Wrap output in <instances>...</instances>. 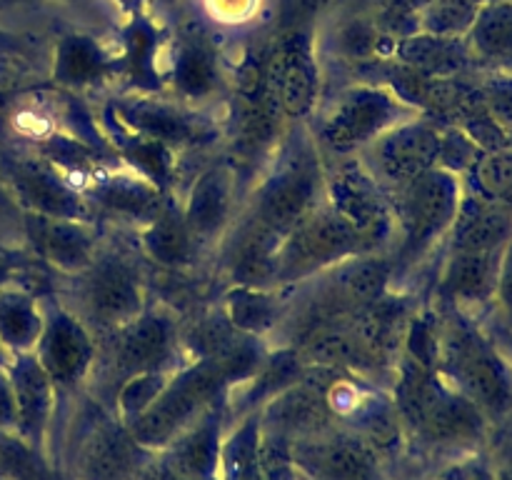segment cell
Wrapping results in <instances>:
<instances>
[{
  "mask_svg": "<svg viewBox=\"0 0 512 480\" xmlns=\"http://www.w3.org/2000/svg\"><path fill=\"white\" fill-rule=\"evenodd\" d=\"M400 418L410 438L423 445H450L475 443L485 433V413L450 388L440 373L428 365L400 355L388 383Z\"/></svg>",
  "mask_w": 512,
  "mask_h": 480,
  "instance_id": "1",
  "label": "cell"
},
{
  "mask_svg": "<svg viewBox=\"0 0 512 480\" xmlns=\"http://www.w3.org/2000/svg\"><path fill=\"white\" fill-rule=\"evenodd\" d=\"M325 158L305 125H295L290 140H280L273 160L245 195V213L278 233H290L300 220L323 205Z\"/></svg>",
  "mask_w": 512,
  "mask_h": 480,
  "instance_id": "2",
  "label": "cell"
},
{
  "mask_svg": "<svg viewBox=\"0 0 512 480\" xmlns=\"http://www.w3.org/2000/svg\"><path fill=\"white\" fill-rule=\"evenodd\" d=\"M413 115L420 113L390 85L353 80L320 100L305 128L325 160H338L360 155L385 130Z\"/></svg>",
  "mask_w": 512,
  "mask_h": 480,
  "instance_id": "3",
  "label": "cell"
},
{
  "mask_svg": "<svg viewBox=\"0 0 512 480\" xmlns=\"http://www.w3.org/2000/svg\"><path fill=\"white\" fill-rule=\"evenodd\" d=\"M388 195L395 215L390 258L395 268V288H403L405 278L433 253V248H438L440 240H445L463 193L458 175L438 165Z\"/></svg>",
  "mask_w": 512,
  "mask_h": 480,
  "instance_id": "4",
  "label": "cell"
},
{
  "mask_svg": "<svg viewBox=\"0 0 512 480\" xmlns=\"http://www.w3.org/2000/svg\"><path fill=\"white\" fill-rule=\"evenodd\" d=\"M230 390L233 385L218 360H185L173 370L158 398L125 428L140 448L158 453L200 415L228 400Z\"/></svg>",
  "mask_w": 512,
  "mask_h": 480,
  "instance_id": "5",
  "label": "cell"
},
{
  "mask_svg": "<svg viewBox=\"0 0 512 480\" xmlns=\"http://www.w3.org/2000/svg\"><path fill=\"white\" fill-rule=\"evenodd\" d=\"M438 373L450 388L473 400L483 413H500L512 400V383L503 358L470 323L463 310L438 315Z\"/></svg>",
  "mask_w": 512,
  "mask_h": 480,
  "instance_id": "6",
  "label": "cell"
},
{
  "mask_svg": "<svg viewBox=\"0 0 512 480\" xmlns=\"http://www.w3.org/2000/svg\"><path fill=\"white\" fill-rule=\"evenodd\" d=\"M183 363V330H180L175 315L165 308L148 305L138 318L100 340L93 383L103 385L110 400L115 388L128 378L175 370ZM108 400L103 403V408L108 405Z\"/></svg>",
  "mask_w": 512,
  "mask_h": 480,
  "instance_id": "7",
  "label": "cell"
},
{
  "mask_svg": "<svg viewBox=\"0 0 512 480\" xmlns=\"http://www.w3.org/2000/svg\"><path fill=\"white\" fill-rule=\"evenodd\" d=\"M70 280H73L70 300L63 303H68L85 320L98 340L108 338L148 308L138 260L105 243L93 263Z\"/></svg>",
  "mask_w": 512,
  "mask_h": 480,
  "instance_id": "8",
  "label": "cell"
},
{
  "mask_svg": "<svg viewBox=\"0 0 512 480\" xmlns=\"http://www.w3.org/2000/svg\"><path fill=\"white\" fill-rule=\"evenodd\" d=\"M323 205L358 235L368 253H390L395 240L393 203L358 155L325 160Z\"/></svg>",
  "mask_w": 512,
  "mask_h": 480,
  "instance_id": "9",
  "label": "cell"
},
{
  "mask_svg": "<svg viewBox=\"0 0 512 480\" xmlns=\"http://www.w3.org/2000/svg\"><path fill=\"white\" fill-rule=\"evenodd\" d=\"M363 253L368 250L358 235L333 210L320 205L308 218L300 220L280 243L275 285L280 290H290Z\"/></svg>",
  "mask_w": 512,
  "mask_h": 480,
  "instance_id": "10",
  "label": "cell"
},
{
  "mask_svg": "<svg viewBox=\"0 0 512 480\" xmlns=\"http://www.w3.org/2000/svg\"><path fill=\"white\" fill-rule=\"evenodd\" d=\"M105 123H115V128L125 133L168 145L175 153L213 143L220 133L215 118L203 115L200 108L175 98H155L153 93L113 98L105 113Z\"/></svg>",
  "mask_w": 512,
  "mask_h": 480,
  "instance_id": "11",
  "label": "cell"
},
{
  "mask_svg": "<svg viewBox=\"0 0 512 480\" xmlns=\"http://www.w3.org/2000/svg\"><path fill=\"white\" fill-rule=\"evenodd\" d=\"M100 340L68 303L45 305V325L33 355L58 393H75L93 383Z\"/></svg>",
  "mask_w": 512,
  "mask_h": 480,
  "instance_id": "12",
  "label": "cell"
},
{
  "mask_svg": "<svg viewBox=\"0 0 512 480\" xmlns=\"http://www.w3.org/2000/svg\"><path fill=\"white\" fill-rule=\"evenodd\" d=\"M180 213L203 253H215L245 208L240 168L233 160H218L193 175L185 188Z\"/></svg>",
  "mask_w": 512,
  "mask_h": 480,
  "instance_id": "13",
  "label": "cell"
},
{
  "mask_svg": "<svg viewBox=\"0 0 512 480\" xmlns=\"http://www.w3.org/2000/svg\"><path fill=\"white\" fill-rule=\"evenodd\" d=\"M443 130L428 115H413L385 130L378 140L358 155L368 173L388 193L403 188L440 165Z\"/></svg>",
  "mask_w": 512,
  "mask_h": 480,
  "instance_id": "14",
  "label": "cell"
},
{
  "mask_svg": "<svg viewBox=\"0 0 512 480\" xmlns=\"http://www.w3.org/2000/svg\"><path fill=\"white\" fill-rule=\"evenodd\" d=\"M265 85L288 123L305 125L323 100L318 45L303 30L283 35L265 58Z\"/></svg>",
  "mask_w": 512,
  "mask_h": 480,
  "instance_id": "15",
  "label": "cell"
},
{
  "mask_svg": "<svg viewBox=\"0 0 512 480\" xmlns=\"http://www.w3.org/2000/svg\"><path fill=\"white\" fill-rule=\"evenodd\" d=\"M418 310V298L410 290L393 288L365 308H360L348 320L350 333L355 335V340L385 385L393 378L395 365L403 355L410 323L418 315Z\"/></svg>",
  "mask_w": 512,
  "mask_h": 480,
  "instance_id": "16",
  "label": "cell"
},
{
  "mask_svg": "<svg viewBox=\"0 0 512 480\" xmlns=\"http://www.w3.org/2000/svg\"><path fill=\"white\" fill-rule=\"evenodd\" d=\"M290 460L305 480H385L388 463L343 428L290 443Z\"/></svg>",
  "mask_w": 512,
  "mask_h": 480,
  "instance_id": "17",
  "label": "cell"
},
{
  "mask_svg": "<svg viewBox=\"0 0 512 480\" xmlns=\"http://www.w3.org/2000/svg\"><path fill=\"white\" fill-rule=\"evenodd\" d=\"M153 453L130 438L128 428L103 410L98 420L85 428L73 448V478L70 480H135L138 470Z\"/></svg>",
  "mask_w": 512,
  "mask_h": 480,
  "instance_id": "18",
  "label": "cell"
},
{
  "mask_svg": "<svg viewBox=\"0 0 512 480\" xmlns=\"http://www.w3.org/2000/svg\"><path fill=\"white\" fill-rule=\"evenodd\" d=\"M283 243L278 233L243 210L233 228L215 248L225 285H248V288H278V248Z\"/></svg>",
  "mask_w": 512,
  "mask_h": 480,
  "instance_id": "19",
  "label": "cell"
},
{
  "mask_svg": "<svg viewBox=\"0 0 512 480\" xmlns=\"http://www.w3.org/2000/svg\"><path fill=\"white\" fill-rule=\"evenodd\" d=\"M8 373L15 395V435L45 455L58 408V388L33 353L13 355L8 360Z\"/></svg>",
  "mask_w": 512,
  "mask_h": 480,
  "instance_id": "20",
  "label": "cell"
},
{
  "mask_svg": "<svg viewBox=\"0 0 512 480\" xmlns=\"http://www.w3.org/2000/svg\"><path fill=\"white\" fill-rule=\"evenodd\" d=\"M13 188L30 215L63 220H93L83 190L75 188L55 165L35 158H23L13 168Z\"/></svg>",
  "mask_w": 512,
  "mask_h": 480,
  "instance_id": "21",
  "label": "cell"
},
{
  "mask_svg": "<svg viewBox=\"0 0 512 480\" xmlns=\"http://www.w3.org/2000/svg\"><path fill=\"white\" fill-rule=\"evenodd\" d=\"M93 215H108L120 223L145 225L165 203L170 200L168 193L155 188L143 175L125 168L123 173H115L110 168H100L88 185L83 188Z\"/></svg>",
  "mask_w": 512,
  "mask_h": 480,
  "instance_id": "22",
  "label": "cell"
},
{
  "mask_svg": "<svg viewBox=\"0 0 512 480\" xmlns=\"http://www.w3.org/2000/svg\"><path fill=\"white\" fill-rule=\"evenodd\" d=\"M228 400L200 415L193 425L175 435L163 450L160 463L175 475L190 480H220V453H223L225 430H228Z\"/></svg>",
  "mask_w": 512,
  "mask_h": 480,
  "instance_id": "23",
  "label": "cell"
},
{
  "mask_svg": "<svg viewBox=\"0 0 512 480\" xmlns=\"http://www.w3.org/2000/svg\"><path fill=\"white\" fill-rule=\"evenodd\" d=\"M28 235L38 258L68 278L83 273L103 248V235H100L95 220L30 215Z\"/></svg>",
  "mask_w": 512,
  "mask_h": 480,
  "instance_id": "24",
  "label": "cell"
},
{
  "mask_svg": "<svg viewBox=\"0 0 512 480\" xmlns=\"http://www.w3.org/2000/svg\"><path fill=\"white\" fill-rule=\"evenodd\" d=\"M173 98L203 110L215 103L223 90V63L213 45L200 35H185L175 43L168 60V80Z\"/></svg>",
  "mask_w": 512,
  "mask_h": 480,
  "instance_id": "25",
  "label": "cell"
},
{
  "mask_svg": "<svg viewBox=\"0 0 512 480\" xmlns=\"http://www.w3.org/2000/svg\"><path fill=\"white\" fill-rule=\"evenodd\" d=\"M503 253H470L448 250L435 283V298L440 305L468 310L488 303L498 288V268Z\"/></svg>",
  "mask_w": 512,
  "mask_h": 480,
  "instance_id": "26",
  "label": "cell"
},
{
  "mask_svg": "<svg viewBox=\"0 0 512 480\" xmlns=\"http://www.w3.org/2000/svg\"><path fill=\"white\" fill-rule=\"evenodd\" d=\"M510 238L512 208L483 195L460 200L458 215L445 235L448 250H470V253H503Z\"/></svg>",
  "mask_w": 512,
  "mask_h": 480,
  "instance_id": "27",
  "label": "cell"
},
{
  "mask_svg": "<svg viewBox=\"0 0 512 480\" xmlns=\"http://www.w3.org/2000/svg\"><path fill=\"white\" fill-rule=\"evenodd\" d=\"M140 250L150 263L160 265L168 270H185L193 268L203 250L195 243L183 213H180L178 200L170 198L153 218L145 225H140Z\"/></svg>",
  "mask_w": 512,
  "mask_h": 480,
  "instance_id": "28",
  "label": "cell"
},
{
  "mask_svg": "<svg viewBox=\"0 0 512 480\" xmlns=\"http://www.w3.org/2000/svg\"><path fill=\"white\" fill-rule=\"evenodd\" d=\"M288 295L280 288H248V285H225L223 315L238 333L260 338L273 345L283 325Z\"/></svg>",
  "mask_w": 512,
  "mask_h": 480,
  "instance_id": "29",
  "label": "cell"
},
{
  "mask_svg": "<svg viewBox=\"0 0 512 480\" xmlns=\"http://www.w3.org/2000/svg\"><path fill=\"white\" fill-rule=\"evenodd\" d=\"M110 68V55L98 38L85 33L63 35L55 45L53 55V83L70 90H88L105 83Z\"/></svg>",
  "mask_w": 512,
  "mask_h": 480,
  "instance_id": "30",
  "label": "cell"
},
{
  "mask_svg": "<svg viewBox=\"0 0 512 480\" xmlns=\"http://www.w3.org/2000/svg\"><path fill=\"white\" fill-rule=\"evenodd\" d=\"M473 58L465 38L410 33L393 45V60L425 78H455Z\"/></svg>",
  "mask_w": 512,
  "mask_h": 480,
  "instance_id": "31",
  "label": "cell"
},
{
  "mask_svg": "<svg viewBox=\"0 0 512 480\" xmlns=\"http://www.w3.org/2000/svg\"><path fill=\"white\" fill-rule=\"evenodd\" d=\"M45 325V303L20 285L0 290V345L13 355L33 353Z\"/></svg>",
  "mask_w": 512,
  "mask_h": 480,
  "instance_id": "32",
  "label": "cell"
},
{
  "mask_svg": "<svg viewBox=\"0 0 512 480\" xmlns=\"http://www.w3.org/2000/svg\"><path fill=\"white\" fill-rule=\"evenodd\" d=\"M465 45L473 58L512 65V0L480 3L478 15L465 35Z\"/></svg>",
  "mask_w": 512,
  "mask_h": 480,
  "instance_id": "33",
  "label": "cell"
},
{
  "mask_svg": "<svg viewBox=\"0 0 512 480\" xmlns=\"http://www.w3.org/2000/svg\"><path fill=\"white\" fill-rule=\"evenodd\" d=\"M478 10V0H428L418 13V30L440 38H465Z\"/></svg>",
  "mask_w": 512,
  "mask_h": 480,
  "instance_id": "34",
  "label": "cell"
},
{
  "mask_svg": "<svg viewBox=\"0 0 512 480\" xmlns=\"http://www.w3.org/2000/svg\"><path fill=\"white\" fill-rule=\"evenodd\" d=\"M380 45H383V35L378 25L365 23L360 18L345 20L333 33V53L345 63L360 65V68L385 58Z\"/></svg>",
  "mask_w": 512,
  "mask_h": 480,
  "instance_id": "35",
  "label": "cell"
},
{
  "mask_svg": "<svg viewBox=\"0 0 512 480\" xmlns=\"http://www.w3.org/2000/svg\"><path fill=\"white\" fill-rule=\"evenodd\" d=\"M473 178L483 198L512 208V148H495L475 160Z\"/></svg>",
  "mask_w": 512,
  "mask_h": 480,
  "instance_id": "36",
  "label": "cell"
},
{
  "mask_svg": "<svg viewBox=\"0 0 512 480\" xmlns=\"http://www.w3.org/2000/svg\"><path fill=\"white\" fill-rule=\"evenodd\" d=\"M263 0H203V8L213 23L245 25L258 15Z\"/></svg>",
  "mask_w": 512,
  "mask_h": 480,
  "instance_id": "37",
  "label": "cell"
},
{
  "mask_svg": "<svg viewBox=\"0 0 512 480\" xmlns=\"http://www.w3.org/2000/svg\"><path fill=\"white\" fill-rule=\"evenodd\" d=\"M425 480H498L495 473L490 470L488 463L478 458L470 460H455V463L443 465L440 470H435L430 478Z\"/></svg>",
  "mask_w": 512,
  "mask_h": 480,
  "instance_id": "38",
  "label": "cell"
},
{
  "mask_svg": "<svg viewBox=\"0 0 512 480\" xmlns=\"http://www.w3.org/2000/svg\"><path fill=\"white\" fill-rule=\"evenodd\" d=\"M485 105L500 125L512 128V85L493 83L485 90Z\"/></svg>",
  "mask_w": 512,
  "mask_h": 480,
  "instance_id": "39",
  "label": "cell"
},
{
  "mask_svg": "<svg viewBox=\"0 0 512 480\" xmlns=\"http://www.w3.org/2000/svg\"><path fill=\"white\" fill-rule=\"evenodd\" d=\"M0 430L3 433H15V395L8 365L0 368Z\"/></svg>",
  "mask_w": 512,
  "mask_h": 480,
  "instance_id": "40",
  "label": "cell"
},
{
  "mask_svg": "<svg viewBox=\"0 0 512 480\" xmlns=\"http://www.w3.org/2000/svg\"><path fill=\"white\" fill-rule=\"evenodd\" d=\"M500 305L505 308V313L512 315V238L503 248L500 255V268H498V288H495Z\"/></svg>",
  "mask_w": 512,
  "mask_h": 480,
  "instance_id": "41",
  "label": "cell"
},
{
  "mask_svg": "<svg viewBox=\"0 0 512 480\" xmlns=\"http://www.w3.org/2000/svg\"><path fill=\"white\" fill-rule=\"evenodd\" d=\"M8 283H10V268L8 263H5L3 255H0V290H3Z\"/></svg>",
  "mask_w": 512,
  "mask_h": 480,
  "instance_id": "42",
  "label": "cell"
},
{
  "mask_svg": "<svg viewBox=\"0 0 512 480\" xmlns=\"http://www.w3.org/2000/svg\"><path fill=\"white\" fill-rule=\"evenodd\" d=\"M8 360H10V355L5 353V348L0 345V368H3V365H8Z\"/></svg>",
  "mask_w": 512,
  "mask_h": 480,
  "instance_id": "43",
  "label": "cell"
}]
</instances>
